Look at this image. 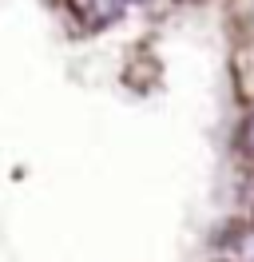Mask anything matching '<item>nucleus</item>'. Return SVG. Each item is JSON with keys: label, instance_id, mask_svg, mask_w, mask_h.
<instances>
[{"label": "nucleus", "instance_id": "1", "mask_svg": "<svg viewBox=\"0 0 254 262\" xmlns=\"http://www.w3.org/2000/svg\"><path fill=\"white\" fill-rule=\"evenodd\" d=\"M246 147L254 151V115H250V123H246Z\"/></svg>", "mask_w": 254, "mask_h": 262}]
</instances>
